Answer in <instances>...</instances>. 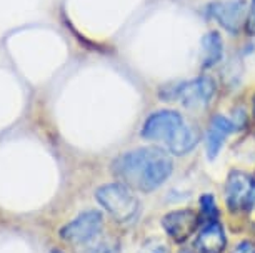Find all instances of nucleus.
Masks as SVG:
<instances>
[{"label":"nucleus","mask_w":255,"mask_h":253,"mask_svg":"<svg viewBox=\"0 0 255 253\" xmlns=\"http://www.w3.org/2000/svg\"><path fill=\"white\" fill-rule=\"evenodd\" d=\"M174 164L168 154L158 147H143L119 155L112 164V171L124 185L140 192L158 188L172 175Z\"/></svg>","instance_id":"obj_1"},{"label":"nucleus","mask_w":255,"mask_h":253,"mask_svg":"<svg viewBox=\"0 0 255 253\" xmlns=\"http://www.w3.org/2000/svg\"><path fill=\"white\" fill-rule=\"evenodd\" d=\"M140 135L155 142L174 155H185L199 142L197 128L179 112L160 110L152 113L142 127Z\"/></svg>","instance_id":"obj_2"},{"label":"nucleus","mask_w":255,"mask_h":253,"mask_svg":"<svg viewBox=\"0 0 255 253\" xmlns=\"http://www.w3.org/2000/svg\"><path fill=\"white\" fill-rule=\"evenodd\" d=\"M97 202L120 223L130 222L138 212V200L124 183H109L95 192Z\"/></svg>","instance_id":"obj_3"},{"label":"nucleus","mask_w":255,"mask_h":253,"mask_svg":"<svg viewBox=\"0 0 255 253\" xmlns=\"http://www.w3.org/2000/svg\"><path fill=\"white\" fill-rule=\"evenodd\" d=\"M104 227L102 213L97 210H89L77 215L74 220H70L65 227L60 228V238L65 242L75 243V245H85L87 242L94 240L100 235Z\"/></svg>","instance_id":"obj_4"},{"label":"nucleus","mask_w":255,"mask_h":253,"mask_svg":"<svg viewBox=\"0 0 255 253\" xmlns=\"http://www.w3.org/2000/svg\"><path fill=\"white\" fill-rule=\"evenodd\" d=\"M225 198L232 212H249L255 205V182L244 171H232L225 185Z\"/></svg>","instance_id":"obj_5"},{"label":"nucleus","mask_w":255,"mask_h":253,"mask_svg":"<svg viewBox=\"0 0 255 253\" xmlns=\"http://www.w3.org/2000/svg\"><path fill=\"white\" fill-rule=\"evenodd\" d=\"M215 95V82L209 75L189 80L180 84L174 90L172 97L184 105L187 108H204L210 103Z\"/></svg>","instance_id":"obj_6"},{"label":"nucleus","mask_w":255,"mask_h":253,"mask_svg":"<svg viewBox=\"0 0 255 253\" xmlns=\"http://www.w3.org/2000/svg\"><path fill=\"white\" fill-rule=\"evenodd\" d=\"M247 2L232 0V2H217L209 7V15L219 22V25L230 33H239L247 22Z\"/></svg>","instance_id":"obj_7"},{"label":"nucleus","mask_w":255,"mask_h":253,"mask_svg":"<svg viewBox=\"0 0 255 253\" xmlns=\"http://www.w3.org/2000/svg\"><path fill=\"white\" fill-rule=\"evenodd\" d=\"M199 218H197L195 212L192 210H177V212H170L163 217L162 225L168 233V237L177 243L185 242L187 238L194 235Z\"/></svg>","instance_id":"obj_8"},{"label":"nucleus","mask_w":255,"mask_h":253,"mask_svg":"<svg viewBox=\"0 0 255 253\" xmlns=\"http://www.w3.org/2000/svg\"><path fill=\"white\" fill-rule=\"evenodd\" d=\"M227 245L224 227L212 220L202 228L195 238V250L199 253H222Z\"/></svg>","instance_id":"obj_9"},{"label":"nucleus","mask_w":255,"mask_h":253,"mask_svg":"<svg viewBox=\"0 0 255 253\" xmlns=\"http://www.w3.org/2000/svg\"><path fill=\"white\" fill-rule=\"evenodd\" d=\"M234 122H230L227 117L217 115L212 118L210 127L207 130V140H205V149H207V157L210 160H214L219 155V152L222 150L225 138L234 132Z\"/></svg>","instance_id":"obj_10"},{"label":"nucleus","mask_w":255,"mask_h":253,"mask_svg":"<svg viewBox=\"0 0 255 253\" xmlns=\"http://www.w3.org/2000/svg\"><path fill=\"white\" fill-rule=\"evenodd\" d=\"M224 42L217 32H209L202 37L200 42V60L204 69H212L222 60Z\"/></svg>","instance_id":"obj_11"},{"label":"nucleus","mask_w":255,"mask_h":253,"mask_svg":"<svg viewBox=\"0 0 255 253\" xmlns=\"http://www.w3.org/2000/svg\"><path fill=\"white\" fill-rule=\"evenodd\" d=\"M119 252V242L112 237H97L94 240L87 242L80 253H117Z\"/></svg>","instance_id":"obj_12"},{"label":"nucleus","mask_w":255,"mask_h":253,"mask_svg":"<svg viewBox=\"0 0 255 253\" xmlns=\"http://www.w3.org/2000/svg\"><path fill=\"white\" fill-rule=\"evenodd\" d=\"M200 207H202V212L209 217L210 222L217 218L219 208H217V205H215V200H214L212 195H204V197L200 198Z\"/></svg>","instance_id":"obj_13"},{"label":"nucleus","mask_w":255,"mask_h":253,"mask_svg":"<svg viewBox=\"0 0 255 253\" xmlns=\"http://www.w3.org/2000/svg\"><path fill=\"white\" fill-rule=\"evenodd\" d=\"M138 253H170V250L160 240H148L147 243H143Z\"/></svg>","instance_id":"obj_14"},{"label":"nucleus","mask_w":255,"mask_h":253,"mask_svg":"<svg viewBox=\"0 0 255 253\" xmlns=\"http://www.w3.org/2000/svg\"><path fill=\"white\" fill-rule=\"evenodd\" d=\"M245 28H247V33H250V35H255V0L250 2L249 13H247V22H245Z\"/></svg>","instance_id":"obj_15"},{"label":"nucleus","mask_w":255,"mask_h":253,"mask_svg":"<svg viewBox=\"0 0 255 253\" xmlns=\"http://www.w3.org/2000/svg\"><path fill=\"white\" fill-rule=\"evenodd\" d=\"M230 253H255V243L254 242H242L234 248Z\"/></svg>","instance_id":"obj_16"},{"label":"nucleus","mask_w":255,"mask_h":253,"mask_svg":"<svg viewBox=\"0 0 255 253\" xmlns=\"http://www.w3.org/2000/svg\"><path fill=\"white\" fill-rule=\"evenodd\" d=\"M254 112H255V98H254Z\"/></svg>","instance_id":"obj_17"},{"label":"nucleus","mask_w":255,"mask_h":253,"mask_svg":"<svg viewBox=\"0 0 255 253\" xmlns=\"http://www.w3.org/2000/svg\"><path fill=\"white\" fill-rule=\"evenodd\" d=\"M52 253H64V252H52Z\"/></svg>","instance_id":"obj_18"},{"label":"nucleus","mask_w":255,"mask_h":253,"mask_svg":"<svg viewBox=\"0 0 255 253\" xmlns=\"http://www.w3.org/2000/svg\"><path fill=\"white\" fill-rule=\"evenodd\" d=\"M254 182H255V178H254Z\"/></svg>","instance_id":"obj_19"}]
</instances>
